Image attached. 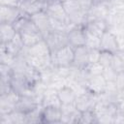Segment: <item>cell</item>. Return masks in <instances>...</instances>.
I'll use <instances>...</instances> for the list:
<instances>
[{"label": "cell", "instance_id": "obj_1", "mask_svg": "<svg viewBox=\"0 0 124 124\" xmlns=\"http://www.w3.org/2000/svg\"><path fill=\"white\" fill-rule=\"evenodd\" d=\"M51 62L53 68L56 67H71L74 62V48L67 45L54 53H51Z\"/></svg>", "mask_w": 124, "mask_h": 124}, {"label": "cell", "instance_id": "obj_2", "mask_svg": "<svg viewBox=\"0 0 124 124\" xmlns=\"http://www.w3.org/2000/svg\"><path fill=\"white\" fill-rule=\"evenodd\" d=\"M45 11L49 16V17L53 19L62 21L67 24H72L60 0H46Z\"/></svg>", "mask_w": 124, "mask_h": 124}, {"label": "cell", "instance_id": "obj_3", "mask_svg": "<svg viewBox=\"0 0 124 124\" xmlns=\"http://www.w3.org/2000/svg\"><path fill=\"white\" fill-rule=\"evenodd\" d=\"M42 102V96L39 97L38 94L36 95H20L18 101L16 104V110H18L23 113H28L37 108H39Z\"/></svg>", "mask_w": 124, "mask_h": 124}, {"label": "cell", "instance_id": "obj_4", "mask_svg": "<svg viewBox=\"0 0 124 124\" xmlns=\"http://www.w3.org/2000/svg\"><path fill=\"white\" fill-rule=\"evenodd\" d=\"M44 40L46 42V44H47L51 53H54L59 48L69 45L67 32H64V31L51 30L44 38Z\"/></svg>", "mask_w": 124, "mask_h": 124}, {"label": "cell", "instance_id": "obj_5", "mask_svg": "<svg viewBox=\"0 0 124 124\" xmlns=\"http://www.w3.org/2000/svg\"><path fill=\"white\" fill-rule=\"evenodd\" d=\"M84 87H85V91L95 96H101L106 92L107 80L105 79L103 75L92 76L86 79Z\"/></svg>", "mask_w": 124, "mask_h": 124}, {"label": "cell", "instance_id": "obj_6", "mask_svg": "<svg viewBox=\"0 0 124 124\" xmlns=\"http://www.w3.org/2000/svg\"><path fill=\"white\" fill-rule=\"evenodd\" d=\"M24 13L16 6L0 5V23L13 24Z\"/></svg>", "mask_w": 124, "mask_h": 124}, {"label": "cell", "instance_id": "obj_7", "mask_svg": "<svg viewBox=\"0 0 124 124\" xmlns=\"http://www.w3.org/2000/svg\"><path fill=\"white\" fill-rule=\"evenodd\" d=\"M30 17L44 38L51 31L50 17L46 14V11H41L39 13H36V14L32 15Z\"/></svg>", "mask_w": 124, "mask_h": 124}, {"label": "cell", "instance_id": "obj_8", "mask_svg": "<svg viewBox=\"0 0 124 124\" xmlns=\"http://www.w3.org/2000/svg\"><path fill=\"white\" fill-rule=\"evenodd\" d=\"M68 35V42L69 45L73 47H78L85 46L86 39H85V31L83 26H73L67 33Z\"/></svg>", "mask_w": 124, "mask_h": 124}, {"label": "cell", "instance_id": "obj_9", "mask_svg": "<svg viewBox=\"0 0 124 124\" xmlns=\"http://www.w3.org/2000/svg\"><path fill=\"white\" fill-rule=\"evenodd\" d=\"M20 95L15 91L0 95V114L10 113L16 108V104L18 101Z\"/></svg>", "mask_w": 124, "mask_h": 124}, {"label": "cell", "instance_id": "obj_10", "mask_svg": "<svg viewBox=\"0 0 124 124\" xmlns=\"http://www.w3.org/2000/svg\"><path fill=\"white\" fill-rule=\"evenodd\" d=\"M95 95L85 91L83 93H80L77 96L76 101H75V106L78 110L79 111H84L88 109H93L95 107L97 100L95 99Z\"/></svg>", "mask_w": 124, "mask_h": 124}, {"label": "cell", "instance_id": "obj_11", "mask_svg": "<svg viewBox=\"0 0 124 124\" xmlns=\"http://www.w3.org/2000/svg\"><path fill=\"white\" fill-rule=\"evenodd\" d=\"M109 14V6L108 2H103V3H95L90 8V10L87 12L86 15V21L91 19H106Z\"/></svg>", "mask_w": 124, "mask_h": 124}, {"label": "cell", "instance_id": "obj_12", "mask_svg": "<svg viewBox=\"0 0 124 124\" xmlns=\"http://www.w3.org/2000/svg\"><path fill=\"white\" fill-rule=\"evenodd\" d=\"M100 49L101 50L110 51L112 53H115L119 49L116 35L113 32H111L110 30H107L101 36Z\"/></svg>", "mask_w": 124, "mask_h": 124}, {"label": "cell", "instance_id": "obj_13", "mask_svg": "<svg viewBox=\"0 0 124 124\" xmlns=\"http://www.w3.org/2000/svg\"><path fill=\"white\" fill-rule=\"evenodd\" d=\"M83 28L87 32L101 38L104 32H106L108 29V24L106 19H102V18L91 19L85 22V24L83 25Z\"/></svg>", "mask_w": 124, "mask_h": 124}, {"label": "cell", "instance_id": "obj_14", "mask_svg": "<svg viewBox=\"0 0 124 124\" xmlns=\"http://www.w3.org/2000/svg\"><path fill=\"white\" fill-rule=\"evenodd\" d=\"M41 105L43 108L47 107H57L61 108V102L59 100L57 90L51 87H46L42 94V102Z\"/></svg>", "mask_w": 124, "mask_h": 124}, {"label": "cell", "instance_id": "obj_15", "mask_svg": "<svg viewBox=\"0 0 124 124\" xmlns=\"http://www.w3.org/2000/svg\"><path fill=\"white\" fill-rule=\"evenodd\" d=\"M88 52L89 48L86 46H78L74 48V62L73 67L78 69H83L85 68L89 62H88Z\"/></svg>", "mask_w": 124, "mask_h": 124}, {"label": "cell", "instance_id": "obj_16", "mask_svg": "<svg viewBox=\"0 0 124 124\" xmlns=\"http://www.w3.org/2000/svg\"><path fill=\"white\" fill-rule=\"evenodd\" d=\"M62 111L57 107H47L42 109V123H61Z\"/></svg>", "mask_w": 124, "mask_h": 124}, {"label": "cell", "instance_id": "obj_17", "mask_svg": "<svg viewBox=\"0 0 124 124\" xmlns=\"http://www.w3.org/2000/svg\"><path fill=\"white\" fill-rule=\"evenodd\" d=\"M26 55L35 57H48L51 56V51L46 42L42 40L30 47H26Z\"/></svg>", "mask_w": 124, "mask_h": 124}, {"label": "cell", "instance_id": "obj_18", "mask_svg": "<svg viewBox=\"0 0 124 124\" xmlns=\"http://www.w3.org/2000/svg\"><path fill=\"white\" fill-rule=\"evenodd\" d=\"M57 94H58L59 100L62 105L75 104L76 98L78 96L76 90L69 84H65V85L61 86L57 90Z\"/></svg>", "mask_w": 124, "mask_h": 124}, {"label": "cell", "instance_id": "obj_19", "mask_svg": "<svg viewBox=\"0 0 124 124\" xmlns=\"http://www.w3.org/2000/svg\"><path fill=\"white\" fill-rule=\"evenodd\" d=\"M16 30L15 29L13 24L10 23H0V39L1 44H7L11 42L16 34Z\"/></svg>", "mask_w": 124, "mask_h": 124}, {"label": "cell", "instance_id": "obj_20", "mask_svg": "<svg viewBox=\"0 0 124 124\" xmlns=\"http://www.w3.org/2000/svg\"><path fill=\"white\" fill-rule=\"evenodd\" d=\"M25 47H30L33 45L37 44L38 42L44 40L43 35L41 32H26V33H19Z\"/></svg>", "mask_w": 124, "mask_h": 124}, {"label": "cell", "instance_id": "obj_21", "mask_svg": "<svg viewBox=\"0 0 124 124\" xmlns=\"http://www.w3.org/2000/svg\"><path fill=\"white\" fill-rule=\"evenodd\" d=\"M78 123H82V124L98 123V120H97V117L94 113V110L93 109H88V110L80 111V115H79Z\"/></svg>", "mask_w": 124, "mask_h": 124}, {"label": "cell", "instance_id": "obj_22", "mask_svg": "<svg viewBox=\"0 0 124 124\" xmlns=\"http://www.w3.org/2000/svg\"><path fill=\"white\" fill-rule=\"evenodd\" d=\"M84 31H85V39H86L85 46L88 48H100L101 38L87 32L85 29H84Z\"/></svg>", "mask_w": 124, "mask_h": 124}, {"label": "cell", "instance_id": "obj_23", "mask_svg": "<svg viewBox=\"0 0 124 124\" xmlns=\"http://www.w3.org/2000/svg\"><path fill=\"white\" fill-rule=\"evenodd\" d=\"M113 55H114V53H112L110 51L101 50L100 58H99V63L104 68L111 67V63H112V60H113Z\"/></svg>", "mask_w": 124, "mask_h": 124}, {"label": "cell", "instance_id": "obj_24", "mask_svg": "<svg viewBox=\"0 0 124 124\" xmlns=\"http://www.w3.org/2000/svg\"><path fill=\"white\" fill-rule=\"evenodd\" d=\"M16 56L12 55L11 53L7 52L4 49H1V54H0V64H5V65H9V66H14V64L16 61Z\"/></svg>", "mask_w": 124, "mask_h": 124}, {"label": "cell", "instance_id": "obj_25", "mask_svg": "<svg viewBox=\"0 0 124 124\" xmlns=\"http://www.w3.org/2000/svg\"><path fill=\"white\" fill-rule=\"evenodd\" d=\"M111 68L116 73L124 72V61L120 58V56L117 53H114V55H113V60H112V63H111Z\"/></svg>", "mask_w": 124, "mask_h": 124}, {"label": "cell", "instance_id": "obj_26", "mask_svg": "<svg viewBox=\"0 0 124 124\" xmlns=\"http://www.w3.org/2000/svg\"><path fill=\"white\" fill-rule=\"evenodd\" d=\"M102 75L107 81H115L117 73L111 67H107V68H104Z\"/></svg>", "mask_w": 124, "mask_h": 124}, {"label": "cell", "instance_id": "obj_27", "mask_svg": "<svg viewBox=\"0 0 124 124\" xmlns=\"http://www.w3.org/2000/svg\"><path fill=\"white\" fill-rule=\"evenodd\" d=\"M100 53H101L100 48H89V52H88V62H89V64L99 62Z\"/></svg>", "mask_w": 124, "mask_h": 124}, {"label": "cell", "instance_id": "obj_28", "mask_svg": "<svg viewBox=\"0 0 124 124\" xmlns=\"http://www.w3.org/2000/svg\"><path fill=\"white\" fill-rule=\"evenodd\" d=\"M115 84H116L118 92L120 93L124 89V72L117 73V76L115 78Z\"/></svg>", "mask_w": 124, "mask_h": 124}, {"label": "cell", "instance_id": "obj_29", "mask_svg": "<svg viewBox=\"0 0 124 124\" xmlns=\"http://www.w3.org/2000/svg\"><path fill=\"white\" fill-rule=\"evenodd\" d=\"M77 2L78 3L79 7L87 14V12L90 10V8L93 6L94 2L93 0H77Z\"/></svg>", "mask_w": 124, "mask_h": 124}, {"label": "cell", "instance_id": "obj_30", "mask_svg": "<svg viewBox=\"0 0 124 124\" xmlns=\"http://www.w3.org/2000/svg\"><path fill=\"white\" fill-rule=\"evenodd\" d=\"M109 0H93L94 4L95 3H103V2H108Z\"/></svg>", "mask_w": 124, "mask_h": 124}, {"label": "cell", "instance_id": "obj_31", "mask_svg": "<svg viewBox=\"0 0 124 124\" xmlns=\"http://www.w3.org/2000/svg\"><path fill=\"white\" fill-rule=\"evenodd\" d=\"M60 1H61V2H62V1H65V0H60Z\"/></svg>", "mask_w": 124, "mask_h": 124}]
</instances>
